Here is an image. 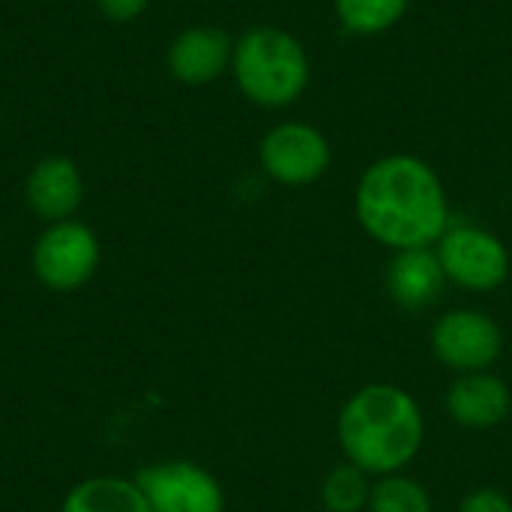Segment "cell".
Masks as SVG:
<instances>
[{
	"label": "cell",
	"mask_w": 512,
	"mask_h": 512,
	"mask_svg": "<svg viewBox=\"0 0 512 512\" xmlns=\"http://www.w3.org/2000/svg\"><path fill=\"white\" fill-rule=\"evenodd\" d=\"M99 261H102L99 237L93 234L90 225L78 219L45 225L30 252V267L36 282L57 294L84 288L96 276Z\"/></svg>",
	"instance_id": "cell-4"
},
{
	"label": "cell",
	"mask_w": 512,
	"mask_h": 512,
	"mask_svg": "<svg viewBox=\"0 0 512 512\" xmlns=\"http://www.w3.org/2000/svg\"><path fill=\"white\" fill-rule=\"evenodd\" d=\"M153 512H225L219 480L198 462H153L135 477Z\"/></svg>",
	"instance_id": "cell-8"
},
{
	"label": "cell",
	"mask_w": 512,
	"mask_h": 512,
	"mask_svg": "<svg viewBox=\"0 0 512 512\" xmlns=\"http://www.w3.org/2000/svg\"><path fill=\"white\" fill-rule=\"evenodd\" d=\"M360 228L393 252L435 246L450 228V201L438 171L411 153L375 159L357 183Z\"/></svg>",
	"instance_id": "cell-1"
},
{
	"label": "cell",
	"mask_w": 512,
	"mask_h": 512,
	"mask_svg": "<svg viewBox=\"0 0 512 512\" xmlns=\"http://www.w3.org/2000/svg\"><path fill=\"white\" fill-rule=\"evenodd\" d=\"M333 150L321 129L300 120L273 126L258 144V162L264 174L282 186H309L330 168Z\"/></svg>",
	"instance_id": "cell-7"
},
{
	"label": "cell",
	"mask_w": 512,
	"mask_h": 512,
	"mask_svg": "<svg viewBox=\"0 0 512 512\" xmlns=\"http://www.w3.org/2000/svg\"><path fill=\"white\" fill-rule=\"evenodd\" d=\"M456 512H512V501L501 489L483 486V489H474L471 495H465Z\"/></svg>",
	"instance_id": "cell-17"
},
{
	"label": "cell",
	"mask_w": 512,
	"mask_h": 512,
	"mask_svg": "<svg viewBox=\"0 0 512 512\" xmlns=\"http://www.w3.org/2000/svg\"><path fill=\"white\" fill-rule=\"evenodd\" d=\"M24 198L45 225L75 219V210L84 201V177L69 156H45L30 168Z\"/></svg>",
	"instance_id": "cell-10"
},
{
	"label": "cell",
	"mask_w": 512,
	"mask_h": 512,
	"mask_svg": "<svg viewBox=\"0 0 512 512\" xmlns=\"http://www.w3.org/2000/svg\"><path fill=\"white\" fill-rule=\"evenodd\" d=\"M336 438L345 462L369 477L402 474L426 441L423 408L405 387L366 384L345 399L336 417Z\"/></svg>",
	"instance_id": "cell-2"
},
{
	"label": "cell",
	"mask_w": 512,
	"mask_h": 512,
	"mask_svg": "<svg viewBox=\"0 0 512 512\" xmlns=\"http://www.w3.org/2000/svg\"><path fill=\"white\" fill-rule=\"evenodd\" d=\"M438 261L450 285L474 294L498 291L510 279V249L480 225H453L435 243Z\"/></svg>",
	"instance_id": "cell-5"
},
{
	"label": "cell",
	"mask_w": 512,
	"mask_h": 512,
	"mask_svg": "<svg viewBox=\"0 0 512 512\" xmlns=\"http://www.w3.org/2000/svg\"><path fill=\"white\" fill-rule=\"evenodd\" d=\"M231 75L249 102L261 108H288L306 93L309 54L303 42L282 27H249L234 39Z\"/></svg>",
	"instance_id": "cell-3"
},
{
	"label": "cell",
	"mask_w": 512,
	"mask_h": 512,
	"mask_svg": "<svg viewBox=\"0 0 512 512\" xmlns=\"http://www.w3.org/2000/svg\"><path fill=\"white\" fill-rule=\"evenodd\" d=\"M60 512H153L135 480L126 477H87L72 486Z\"/></svg>",
	"instance_id": "cell-13"
},
{
	"label": "cell",
	"mask_w": 512,
	"mask_h": 512,
	"mask_svg": "<svg viewBox=\"0 0 512 512\" xmlns=\"http://www.w3.org/2000/svg\"><path fill=\"white\" fill-rule=\"evenodd\" d=\"M372 477L351 462L327 471L321 480V507L327 512H366L372 498Z\"/></svg>",
	"instance_id": "cell-14"
},
{
	"label": "cell",
	"mask_w": 512,
	"mask_h": 512,
	"mask_svg": "<svg viewBox=\"0 0 512 512\" xmlns=\"http://www.w3.org/2000/svg\"><path fill=\"white\" fill-rule=\"evenodd\" d=\"M231 54H234V39L222 27L195 24L171 39L165 51V66L174 81L201 87L231 69Z\"/></svg>",
	"instance_id": "cell-9"
},
{
	"label": "cell",
	"mask_w": 512,
	"mask_h": 512,
	"mask_svg": "<svg viewBox=\"0 0 512 512\" xmlns=\"http://www.w3.org/2000/svg\"><path fill=\"white\" fill-rule=\"evenodd\" d=\"M339 24L360 36H375L402 21L408 0H333Z\"/></svg>",
	"instance_id": "cell-15"
},
{
	"label": "cell",
	"mask_w": 512,
	"mask_h": 512,
	"mask_svg": "<svg viewBox=\"0 0 512 512\" xmlns=\"http://www.w3.org/2000/svg\"><path fill=\"white\" fill-rule=\"evenodd\" d=\"M96 6H99V12L108 21L129 24V21H135L147 9V0H96Z\"/></svg>",
	"instance_id": "cell-18"
},
{
	"label": "cell",
	"mask_w": 512,
	"mask_h": 512,
	"mask_svg": "<svg viewBox=\"0 0 512 512\" xmlns=\"http://www.w3.org/2000/svg\"><path fill=\"white\" fill-rule=\"evenodd\" d=\"M444 405L456 426L471 432H486L510 417L512 393L507 381L498 378L495 372H468V375H456Z\"/></svg>",
	"instance_id": "cell-11"
},
{
	"label": "cell",
	"mask_w": 512,
	"mask_h": 512,
	"mask_svg": "<svg viewBox=\"0 0 512 512\" xmlns=\"http://www.w3.org/2000/svg\"><path fill=\"white\" fill-rule=\"evenodd\" d=\"M432 354L456 375L489 372L504 351V330L483 309H450L429 333Z\"/></svg>",
	"instance_id": "cell-6"
},
{
	"label": "cell",
	"mask_w": 512,
	"mask_h": 512,
	"mask_svg": "<svg viewBox=\"0 0 512 512\" xmlns=\"http://www.w3.org/2000/svg\"><path fill=\"white\" fill-rule=\"evenodd\" d=\"M384 285H387L390 300L399 309L423 312L441 300V294L450 282L444 276L435 246H426V249L393 252L387 273H384Z\"/></svg>",
	"instance_id": "cell-12"
},
{
	"label": "cell",
	"mask_w": 512,
	"mask_h": 512,
	"mask_svg": "<svg viewBox=\"0 0 512 512\" xmlns=\"http://www.w3.org/2000/svg\"><path fill=\"white\" fill-rule=\"evenodd\" d=\"M366 512H432V498L420 480L402 471V474L378 477Z\"/></svg>",
	"instance_id": "cell-16"
}]
</instances>
